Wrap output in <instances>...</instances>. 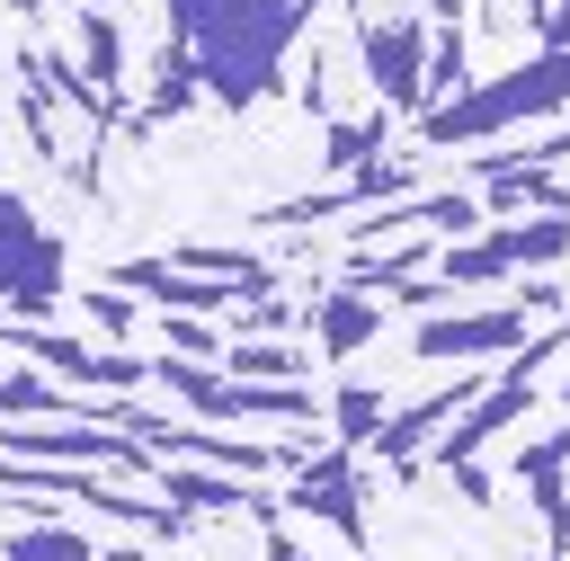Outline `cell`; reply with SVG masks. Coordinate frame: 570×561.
Wrapping results in <instances>:
<instances>
[{
	"label": "cell",
	"mask_w": 570,
	"mask_h": 561,
	"mask_svg": "<svg viewBox=\"0 0 570 561\" xmlns=\"http://www.w3.org/2000/svg\"><path fill=\"white\" fill-rule=\"evenodd\" d=\"M71 9H89V0H71Z\"/></svg>",
	"instance_id": "25"
},
{
	"label": "cell",
	"mask_w": 570,
	"mask_h": 561,
	"mask_svg": "<svg viewBox=\"0 0 570 561\" xmlns=\"http://www.w3.org/2000/svg\"><path fill=\"white\" fill-rule=\"evenodd\" d=\"M80 71H89V89H107L116 98V80H125V36H116V18L107 9H80Z\"/></svg>",
	"instance_id": "14"
},
{
	"label": "cell",
	"mask_w": 570,
	"mask_h": 561,
	"mask_svg": "<svg viewBox=\"0 0 570 561\" xmlns=\"http://www.w3.org/2000/svg\"><path fill=\"white\" fill-rule=\"evenodd\" d=\"M525 347V312L490 303V312H428L419 321V356H517Z\"/></svg>",
	"instance_id": "7"
},
{
	"label": "cell",
	"mask_w": 570,
	"mask_h": 561,
	"mask_svg": "<svg viewBox=\"0 0 570 561\" xmlns=\"http://www.w3.org/2000/svg\"><path fill=\"white\" fill-rule=\"evenodd\" d=\"M285 481H294L285 499H294L303 516H330L338 534H365V499H356V463H347V454H321V463H294Z\"/></svg>",
	"instance_id": "9"
},
{
	"label": "cell",
	"mask_w": 570,
	"mask_h": 561,
	"mask_svg": "<svg viewBox=\"0 0 570 561\" xmlns=\"http://www.w3.org/2000/svg\"><path fill=\"white\" fill-rule=\"evenodd\" d=\"M356 53L383 107H428V27L419 18H356Z\"/></svg>",
	"instance_id": "6"
},
{
	"label": "cell",
	"mask_w": 570,
	"mask_h": 561,
	"mask_svg": "<svg viewBox=\"0 0 570 561\" xmlns=\"http://www.w3.org/2000/svg\"><path fill=\"white\" fill-rule=\"evenodd\" d=\"M330 427H338V445H374L383 392H374V383H338V392H330Z\"/></svg>",
	"instance_id": "16"
},
{
	"label": "cell",
	"mask_w": 570,
	"mask_h": 561,
	"mask_svg": "<svg viewBox=\"0 0 570 561\" xmlns=\"http://www.w3.org/2000/svg\"><path fill=\"white\" fill-rule=\"evenodd\" d=\"M160 338H169V356H187V365H223V329H214V321H196V312H169V321H160Z\"/></svg>",
	"instance_id": "17"
},
{
	"label": "cell",
	"mask_w": 570,
	"mask_h": 561,
	"mask_svg": "<svg viewBox=\"0 0 570 561\" xmlns=\"http://www.w3.org/2000/svg\"><path fill=\"white\" fill-rule=\"evenodd\" d=\"M107 276H116L125 294L160 303V312H196V321H205V312H240V303H232L214 276H178L169 258H125V267H107Z\"/></svg>",
	"instance_id": "8"
},
{
	"label": "cell",
	"mask_w": 570,
	"mask_h": 561,
	"mask_svg": "<svg viewBox=\"0 0 570 561\" xmlns=\"http://www.w3.org/2000/svg\"><path fill=\"white\" fill-rule=\"evenodd\" d=\"M463 80H472V62H463V18H436V36H428V107L454 98Z\"/></svg>",
	"instance_id": "15"
},
{
	"label": "cell",
	"mask_w": 570,
	"mask_h": 561,
	"mask_svg": "<svg viewBox=\"0 0 570 561\" xmlns=\"http://www.w3.org/2000/svg\"><path fill=\"white\" fill-rule=\"evenodd\" d=\"M445 472H454V481H463V499H499V481H490V472H481V454H472V463H445Z\"/></svg>",
	"instance_id": "20"
},
{
	"label": "cell",
	"mask_w": 570,
	"mask_h": 561,
	"mask_svg": "<svg viewBox=\"0 0 570 561\" xmlns=\"http://www.w3.org/2000/svg\"><path fill=\"white\" fill-rule=\"evenodd\" d=\"M0 356H36L53 383H71L80 401L98 392H134L151 374V356H107V347H80V338H53V329H27V321H0Z\"/></svg>",
	"instance_id": "5"
},
{
	"label": "cell",
	"mask_w": 570,
	"mask_h": 561,
	"mask_svg": "<svg viewBox=\"0 0 570 561\" xmlns=\"http://www.w3.org/2000/svg\"><path fill=\"white\" fill-rule=\"evenodd\" d=\"M570 258V214H534V223H499V232H472L454 249H436V285H490L508 267H552Z\"/></svg>",
	"instance_id": "3"
},
{
	"label": "cell",
	"mask_w": 570,
	"mask_h": 561,
	"mask_svg": "<svg viewBox=\"0 0 570 561\" xmlns=\"http://www.w3.org/2000/svg\"><path fill=\"white\" fill-rule=\"evenodd\" d=\"M232 383H303V347H276V338H223V365Z\"/></svg>",
	"instance_id": "12"
},
{
	"label": "cell",
	"mask_w": 570,
	"mask_h": 561,
	"mask_svg": "<svg viewBox=\"0 0 570 561\" xmlns=\"http://www.w3.org/2000/svg\"><path fill=\"white\" fill-rule=\"evenodd\" d=\"M0 303H9V321L62 303V240H53V232L36 223V205L9 196V187H0Z\"/></svg>",
	"instance_id": "4"
},
{
	"label": "cell",
	"mask_w": 570,
	"mask_h": 561,
	"mask_svg": "<svg viewBox=\"0 0 570 561\" xmlns=\"http://www.w3.org/2000/svg\"><path fill=\"white\" fill-rule=\"evenodd\" d=\"M98 561H134V552H98Z\"/></svg>",
	"instance_id": "23"
},
{
	"label": "cell",
	"mask_w": 570,
	"mask_h": 561,
	"mask_svg": "<svg viewBox=\"0 0 570 561\" xmlns=\"http://www.w3.org/2000/svg\"><path fill=\"white\" fill-rule=\"evenodd\" d=\"M312 329H321V347H330V356H356V347H374L383 303H374V294H356V285H338V294H321Z\"/></svg>",
	"instance_id": "10"
},
{
	"label": "cell",
	"mask_w": 570,
	"mask_h": 561,
	"mask_svg": "<svg viewBox=\"0 0 570 561\" xmlns=\"http://www.w3.org/2000/svg\"><path fill=\"white\" fill-rule=\"evenodd\" d=\"M561 516H570V499H561Z\"/></svg>",
	"instance_id": "26"
},
{
	"label": "cell",
	"mask_w": 570,
	"mask_h": 561,
	"mask_svg": "<svg viewBox=\"0 0 570 561\" xmlns=\"http://www.w3.org/2000/svg\"><path fill=\"white\" fill-rule=\"evenodd\" d=\"M374 142H383V116H365V125H330V160H338V169H347V160H365Z\"/></svg>",
	"instance_id": "19"
},
{
	"label": "cell",
	"mask_w": 570,
	"mask_h": 561,
	"mask_svg": "<svg viewBox=\"0 0 570 561\" xmlns=\"http://www.w3.org/2000/svg\"><path fill=\"white\" fill-rule=\"evenodd\" d=\"M570 107V45H543L534 62L517 71H490V80H463L454 98L419 107V142H481V134H508V125H534V116H561Z\"/></svg>",
	"instance_id": "2"
},
{
	"label": "cell",
	"mask_w": 570,
	"mask_h": 561,
	"mask_svg": "<svg viewBox=\"0 0 570 561\" xmlns=\"http://www.w3.org/2000/svg\"><path fill=\"white\" fill-rule=\"evenodd\" d=\"M312 0H169V45L187 53L196 89L223 107H258L285 80Z\"/></svg>",
	"instance_id": "1"
},
{
	"label": "cell",
	"mask_w": 570,
	"mask_h": 561,
	"mask_svg": "<svg viewBox=\"0 0 570 561\" xmlns=\"http://www.w3.org/2000/svg\"><path fill=\"white\" fill-rule=\"evenodd\" d=\"M525 9H543V0H525Z\"/></svg>",
	"instance_id": "24"
},
{
	"label": "cell",
	"mask_w": 570,
	"mask_h": 561,
	"mask_svg": "<svg viewBox=\"0 0 570 561\" xmlns=\"http://www.w3.org/2000/svg\"><path fill=\"white\" fill-rule=\"evenodd\" d=\"M463 401H472V383H445V392H428V401H410L401 419H383V427H374V454H392V463H410V454H419V445L436 436V419H454Z\"/></svg>",
	"instance_id": "11"
},
{
	"label": "cell",
	"mask_w": 570,
	"mask_h": 561,
	"mask_svg": "<svg viewBox=\"0 0 570 561\" xmlns=\"http://www.w3.org/2000/svg\"><path fill=\"white\" fill-rule=\"evenodd\" d=\"M0 561H98V543H89L80 525H45V516H36V525H18V534L0 543Z\"/></svg>",
	"instance_id": "13"
},
{
	"label": "cell",
	"mask_w": 570,
	"mask_h": 561,
	"mask_svg": "<svg viewBox=\"0 0 570 561\" xmlns=\"http://www.w3.org/2000/svg\"><path fill=\"white\" fill-rule=\"evenodd\" d=\"M267 561H312V552H294V543H285V534H276V543H267Z\"/></svg>",
	"instance_id": "22"
},
{
	"label": "cell",
	"mask_w": 570,
	"mask_h": 561,
	"mask_svg": "<svg viewBox=\"0 0 570 561\" xmlns=\"http://www.w3.org/2000/svg\"><path fill=\"white\" fill-rule=\"evenodd\" d=\"M543 45H570V0H552V9H543Z\"/></svg>",
	"instance_id": "21"
},
{
	"label": "cell",
	"mask_w": 570,
	"mask_h": 561,
	"mask_svg": "<svg viewBox=\"0 0 570 561\" xmlns=\"http://www.w3.org/2000/svg\"><path fill=\"white\" fill-rule=\"evenodd\" d=\"M80 321H98V329H116V338H134V329H142L134 294H80Z\"/></svg>",
	"instance_id": "18"
}]
</instances>
